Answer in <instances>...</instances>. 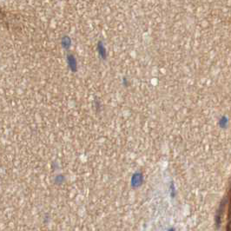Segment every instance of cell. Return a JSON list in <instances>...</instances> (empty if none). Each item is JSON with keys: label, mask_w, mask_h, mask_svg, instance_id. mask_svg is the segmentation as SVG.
Returning <instances> with one entry per match:
<instances>
[{"label": "cell", "mask_w": 231, "mask_h": 231, "mask_svg": "<svg viewBox=\"0 0 231 231\" xmlns=\"http://www.w3.org/2000/svg\"><path fill=\"white\" fill-rule=\"evenodd\" d=\"M143 182V175L141 173H136L134 174L133 177H132V185L134 187H138L140 186Z\"/></svg>", "instance_id": "obj_1"}]
</instances>
